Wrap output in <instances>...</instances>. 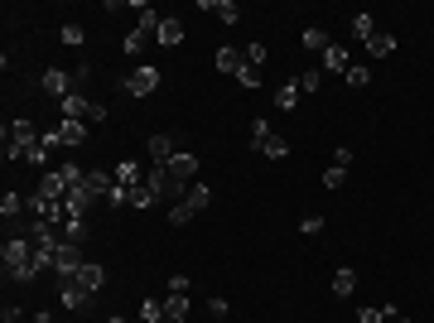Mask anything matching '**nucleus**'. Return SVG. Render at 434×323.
<instances>
[{
    "label": "nucleus",
    "instance_id": "1",
    "mask_svg": "<svg viewBox=\"0 0 434 323\" xmlns=\"http://www.w3.org/2000/svg\"><path fill=\"white\" fill-rule=\"evenodd\" d=\"M0 261H5V270L19 280V285H29L34 280V241L29 236H5V246H0Z\"/></svg>",
    "mask_w": 434,
    "mask_h": 323
},
{
    "label": "nucleus",
    "instance_id": "2",
    "mask_svg": "<svg viewBox=\"0 0 434 323\" xmlns=\"http://www.w3.org/2000/svg\"><path fill=\"white\" fill-rule=\"evenodd\" d=\"M39 135H44V130H34V121H24V116L10 121V125H5V159H10V164H15V159H29V150L39 145Z\"/></svg>",
    "mask_w": 434,
    "mask_h": 323
},
{
    "label": "nucleus",
    "instance_id": "3",
    "mask_svg": "<svg viewBox=\"0 0 434 323\" xmlns=\"http://www.w3.org/2000/svg\"><path fill=\"white\" fill-rule=\"evenodd\" d=\"M145 184H150V189H155V193H159L164 203H184V198H189V189H193V184H184V179H174V174H169L164 164H155V169L145 174Z\"/></svg>",
    "mask_w": 434,
    "mask_h": 323
},
{
    "label": "nucleus",
    "instance_id": "4",
    "mask_svg": "<svg viewBox=\"0 0 434 323\" xmlns=\"http://www.w3.org/2000/svg\"><path fill=\"white\" fill-rule=\"evenodd\" d=\"M155 87H159V68H155V63L130 68V73H125V82H121V92H125V97H150Z\"/></svg>",
    "mask_w": 434,
    "mask_h": 323
},
{
    "label": "nucleus",
    "instance_id": "5",
    "mask_svg": "<svg viewBox=\"0 0 434 323\" xmlns=\"http://www.w3.org/2000/svg\"><path fill=\"white\" fill-rule=\"evenodd\" d=\"M87 261H83V251H78V241H63L58 246V256H53V275L58 280H78V270H83Z\"/></svg>",
    "mask_w": 434,
    "mask_h": 323
},
{
    "label": "nucleus",
    "instance_id": "6",
    "mask_svg": "<svg viewBox=\"0 0 434 323\" xmlns=\"http://www.w3.org/2000/svg\"><path fill=\"white\" fill-rule=\"evenodd\" d=\"M73 87H78L73 73H63V68H49V73H44V92H49V97L63 102V97H73Z\"/></svg>",
    "mask_w": 434,
    "mask_h": 323
},
{
    "label": "nucleus",
    "instance_id": "7",
    "mask_svg": "<svg viewBox=\"0 0 434 323\" xmlns=\"http://www.w3.org/2000/svg\"><path fill=\"white\" fill-rule=\"evenodd\" d=\"M155 44H159V49H174V44H184V19H179V15H164V19H159V34H155Z\"/></svg>",
    "mask_w": 434,
    "mask_h": 323
},
{
    "label": "nucleus",
    "instance_id": "8",
    "mask_svg": "<svg viewBox=\"0 0 434 323\" xmlns=\"http://www.w3.org/2000/svg\"><path fill=\"white\" fill-rule=\"evenodd\" d=\"M145 150H150V159H155V164H169V159L179 155V150H174V135H169V130H155Z\"/></svg>",
    "mask_w": 434,
    "mask_h": 323
},
{
    "label": "nucleus",
    "instance_id": "9",
    "mask_svg": "<svg viewBox=\"0 0 434 323\" xmlns=\"http://www.w3.org/2000/svg\"><path fill=\"white\" fill-rule=\"evenodd\" d=\"M34 193H39V198H49V203H63V198H68V179L53 169V174H44V179H39V189H34Z\"/></svg>",
    "mask_w": 434,
    "mask_h": 323
},
{
    "label": "nucleus",
    "instance_id": "10",
    "mask_svg": "<svg viewBox=\"0 0 434 323\" xmlns=\"http://www.w3.org/2000/svg\"><path fill=\"white\" fill-rule=\"evenodd\" d=\"M53 135H58V145H83V140H87V121H68V116H63V121L53 125Z\"/></svg>",
    "mask_w": 434,
    "mask_h": 323
},
{
    "label": "nucleus",
    "instance_id": "11",
    "mask_svg": "<svg viewBox=\"0 0 434 323\" xmlns=\"http://www.w3.org/2000/svg\"><path fill=\"white\" fill-rule=\"evenodd\" d=\"M174 179H184V184H193V174H198V155H189V150H179L169 164H164Z\"/></svg>",
    "mask_w": 434,
    "mask_h": 323
},
{
    "label": "nucleus",
    "instance_id": "12",
    "mask_svg": "<svg viewBox=\"0 0 434 323\" xmlns=\"http://www.w3.org/2000/svg\"><path fill=\"white\" fill-rule=\"evenodd\" d=\"M78 285H83L87 295H97V290L107 285V265H97V261H87V265L78 270Z\"/></svg>",
    "mask_w": 434,
    "mask_h": 323
},
{
    "label": "nucleus",
    "instance_id": "13",
    "mask_svg": "<svg viewBox=\"0 0 434 323\" xmlns=\"http://www.w3.org/2000/svg\"><path fill=\"white\" fill-rule=\"evenodd\" d=\"M198 5H203V15H217L222 24H236V19H241L236 0H198Z\"/></svg>",
    "mask_w": 434,
    "mask_h": 323
},
{
    "label": "nucleus",
    "instance_id": "14",
    "mask_svg": "<svg viewBox=\"0 0 434 323\" xmlns=\"http://www.w3.org/2000/svg\"><path fill=\"white\" fill-rule=\"evenodd\" d=\"M241 68H246V53H241V49H232V44L217 49V73H232V78H236Z\"/></svg>",
    "mask_w": 434,
    "mask_h": 323
},
{
    "label": "nucleus",
    "instance_id": "15",
    "mask_svg": "<svg viewBox=\"0 0 434 323\" xmlns=\"http://www.w3.org/2000/svg\"><path fill=\"white\" fill-rule=\"evenodd\" d=\"M324 68L328 73H347V68H352V53H347L342 44H328L324 49Z\"/></svg>",
    "mask_w": 434,
    "mask_h": 323
},
{
    "label": "nucleus",
    "instance_id": "16",
    "mask_svg": "<svg viewBox=\"0 0 434 323\" xmlns=\"http://www.w3.org/2000/svg\"><path fill=\"white\" fill-rule=\"evenodd\" d=\"M111 174H116V184H121V189H140V184H145V179H140V164H135V159H121V164H116Z\"/></svg>",
    "mask_w": 434,
    "mask_h": 323
},
{
    "label": "nucleus",
    "instance_id": "17",
    "mask_svg": "<svg viewBox=\"0 0 434 323\" xmlns=\"http://www.w3.org/2000/svg\"><path fill=\"white\" fill-rule=\"evenodd\" d=\"M87 304H92V295L78 280H63V309H87Z\"/></svg>",
    "mask_w": 434,
    "mask_h": 323
},
{
    "label": "nucleus",
    "instance_id": "18",
    "mask_svg": "<svg viewBox=\"0 0 434 323\" xmlns=\"http://www.w3.org/2000/svg\"><path fill=\"white\" fill-rule=\"evenodd\" d=\"M87 189H92L97 198H107L111 189H116V174H111V169H87Z\"/></svg>",
    "mask_w": 434,
    "mask_h": 323
},
{
    "label": "nucleus",
    "instance_id": "19",
    "mask_svg": "<svg viewBox=\"0 0 434 323\" xmlns=\"http://www.w3.org/2000/svg\"><path fill=\"white\" fill-rule=\"evenodd\" d=\"M58 107H63V116H68V121H87V107H92V102H87L83 92H73V97H63Z\"/></svg>",
    "mask_w": 434,
    "mask_h": 323
},
{
    "label": "nucleus",
    "instance_id": "20",
    "mask_svg": "<svg viewBox=\"0 0 434 323\" xmlns=\"http://www.w3.org/2000/svg\"><path fill=\"white\" fill-rule=\"evenodd\" d=\"M367 53H372V58H391V53H396V34H372V39H367Z\"/></svg>",
    "mask_w": 434,
    "mask_h": 323
},
{
    "label": "nucleus",
    "instance_id": "21",
    "mask_svg": "<svg viewBox=\"0 0 434 323\" xmlns=\"http://www.w3.org/2000/svg\"><path fill=\"white\" fill-rule=\"evenodd\" d=\"M246 140H251V150H261V145L270 140V121H266V116H256V121L246 125Z\"/></svg>",
    "mask_w": 434,
    "mask_h": 323
},
{
    "label": "nucleus",
    "instance_id": "22",
    "mask_svg": "<svg viewBox=\"0 0 434 323\" xmlns=\"http://www.w3.org/2000/svg\"><path fill=\"white\" fill-rule=\"evenodd\" d=\"M352 290H357V275H352L347 265H342V270H333V295H338V299H347Z\"/></svg>",
    "mask_w": 434,
    "mask_h": 323
},
{
    "label": "nucleus",
    "instance_id": "23",
    "mask_svg": "<svg viewBox=\"0 0 434 323\" xmlns=\"http://www.w3.org/2000/svg\"><path fill=\"white\" fill-rule=\"evenodd\" d=\"M261 155H266V159H290V140H285V135H270V140L261 145Z\"/></svg>",
    "mask_w": 434,
    "mask_h": 323
},
{
    "label": "nucleus",
    "instance_id": "24",
    "mask_svg": "<svg viewBox=\"0 0 434 323\" xmlns=\"http://www.w3.org/2000/svg\"><path fill=\"white\" fill-rule=\"evenodd\" d=\"M184 203H189V208H193V213H203V208H208V203H213V189H208V184H193V189H189V198H184Z\"/></svg>",
    "mask_w": 434,
    "mask_h": 323
},
{
    "label": "nucleus",
    "instance_id": "25",
    "mask_svg": "<svg viewBox=\"0 0 434 323\" xmlns=\"http://www.w3.org/2000/svg\"><path fill=\"white\" fill-rule=\"evenodd\" d=\"M275 107H280V111H295V107H300V82H285V87L275 92Z\"/></svg>",
    "mask_w": 434,
    "mask_h": 323
},
{
    "label": "nucleus",
    "instance_id": "26",
    "mask_svg": "<svg viewBox=\"0 0 434 323\" xmlns=\"http://www.w3.org/2000/svg\"><path fill=\"white\" fill-rule=\"evenodd\" d=\"M0 213H5V222H10V217H19V213H29V198H19V193H5V198H0Z\"/></svg>",
    "mask_w": 434,
    "mask_h": 323
},
{
    "label": "nucleus",
    "instance_id": "27",
    "mask_svg": "<svg viewBox=\"0 0 434 323\" xmlns=\"http://www.w3.org/2000/svg\"><path fill=\"white\" fill-rule=\"evenodd\" d=\"M159 203V193L150 189V184H140V189H130V208H155Z\"/></svg>",
    "mask_w": 434,
    "mask_h": 323
},
{
    "label": "nucleus",
    "instance_id": "28",
    "mask_svg": "<svg viewBox=\"0 0 434 323\" xmlns=\"http://www.w3.org/2000/svg\"><path fill=\"white\" fill-rule=\"evenodd\" d=\"M58 39H63V44H68V49H78V44H83V39H87V34H83V24H78V19H68V24H63V29H58Z\"/></svg>",
    "mask_w": 434,
    "mask_h": 323
},
{
    "label": "nucleus",
    "instance_id": "29",
    "mask_svg": "<svg viewBox=\"0 0 434 323\" xmlns=\"http://www.w3.org/2000/svg\"><path fill=\"white\" fill-rule=\"evenodd\" d=\"M342 78H347V87H367V82H372V68H367V63H352Z\"/></svg>",
    "mask_w": 434,
    "mask_h": 323
},
{
    "label": "nucleus",
    "instance_id": "30",
    "mask_svg": "<svg viewBox=\"0 0 434 323\" xmlns=\"http://www.w3.org/2000/svg\"><path fill=\"white\" fill-rule=\"evenodd\" d=\"M352 34H357V39L367 44V39L376 34V24H372V15H352Z\"/></svg>",
    "mask_w": 434,
    "mask_h": 323
},
{
    "label": "nucleus",
    "instance_id": "31",
    "mask_svg": "<svg viewBox=\"0 0 434 323\" xmlns=\"http://www.w3.org/2000/svg\"><path fill=\"white\" fill-rule=\"evenodd\" d=\"M266 58H270V49H266L261 39H256V44H246V63H251V68H266Z\"/></svg>",
    "mask_w": 434,
    "mask_h": 323
},
{
    "label": "nucleus",
    "instance_id": "32",
    "mask_svg": "<svg viewBox=\"0 0 434 323\" xmlns=\"http://www.w3.org/2000/svg\"><path fill=\"white\" fill-rule=\"evenodd\" d=\"M295 82H300V92H319V87H324V78H319V68H304V73H300Z\"/></svg>",
    "mask_w": 434,
    "mask_h": 323
},
{
    "label": "nucleus",
    "instance_id": "33",
    "mask_svg": "<svg viewBox=\"0 0 434 323\" xmlns=\"http://www.w3.org/2000/svg\"><path fill=\"white\" fill-rule=\"evenodd\" d=\"M328 44H333V39H328V29H304V49H319V53H324Z\"/></svg>",
    "mask_w": 434,
    "mask_h": 323
},
{
    "label": "nucleus",
    "instance_id": "34",
    "mask_svg": "<svg viewBox=\"0 0 434 323\" xmlns=\"http://www.w3.org/2000/svg\"><path fill=\"white\" fill-rule=\"evenodd\" d=\"M140 319L145 323H164V304H159V299H145V304H140Z\"/></svg>",
    "mask_w": 434,
    "mask_h": 323
},
{
    "label": "nucleus",
    "instance_id": "35",
    "mask_svg": "<svg viewBox=\"0 0 434 323\" xmlns=\"http://www.w3.org/2000/svg\"><path fill=\"white\" fill-rule=\"evenodd\" d=\"M193 208H189V203H174V208H169V227H184V222H193Z\"/></svg>",
    "mask_w": 434,
    "mask_h": 323
},
{
    "label": "nucleus",
    "instance_id": "36",
    "mask_svg": "<svg viewBox=\"0 0 434 323\" xmlns=\"http://www.w3.org/2000/svg\"><path fill=\"white\" fill-rule=\"evenodd\" d=\"M236 82H241L246 92H256V87H261V68H251V63H246V68L236 73Z\"/></svg>",
    "mask_w": 434,
    "mask_h": 323
},
{
    "label": "nucleus",
    "instance_id": "37",
    "mask_svg": "<svg viewBox=\"0 0 434 323\" xmlns=\"http://www.w3.org/2000/svg\"><path fill=\"white\" fill-rule=\"evenodd\" d=\"M342 179H347V169H342V164L324 169V189H342Z\"/></svg>",
    "mask_w": 434,
    "mask_h": 323
},
{
    "label": "nucleus",
    "instance_id": "38",
    "mask_svg": "<svg viewBox=\"0 0 434 323\" xmlns=\"http://www.w3.org/2000/svg\"><path fill=\"white\" fill-rule=\"evenodd\" d=\"M107 203H111V208H130V189H121V184H116V189L107 193Z\"/></svg>",
    "mask_w": 434,
    "mask_h": 323
},
{
    "label": "nucleus",
    "instance_id": "39",
    "mask_svg": "<svg viewBox=\"0 0 434 323\" xmlns=\"http://www.w3.org/2000/svg\"><path fill=\"white\" fill-rule=\"evenodd\" d=\"M107 116H111V107H107V102H92V107H87V121H92V125H102Z\"/></svg>",
    "mask_w": 434,
    "mask_h": 323
},
{
    "label": "nucleus",
    "instance_id": "40",
    "mask_svg": "<svg viewBox=\"0 0 434 323\" xmlns=\"http://www.w3.org/2000/svg\"><path fill=\"white\" fill-rule=\"evenodd\" d=\"M58 174H63V179H68V189H78V184H83V179H87V174H83V169H78V164H63V169H58Z\"/></svg>",
    "mask_w": 434,
    "mask_h": 323
},
{
    "label": "nucleus",
    "instance_id": "41",
    "mask_svg": "<svg viewBox=\"0 0 434 323\" xmlns=\"http://www.w3.org/2000/svg\"><path fill=\"white\" fill-rule=\"evenodd\" d=\"M189 290H193L189 275H169V295H189Z\"/></svg>",
    "mask_w": 434,
    "mask_h": 323
},
{
    "label": "nucleus",
    "instance_id": "42",
    "mask_svg": "<svg viewBox=\"0 0 434 323\" xmlns=\"http://www.w3.org/2000/svg\"><path fill=\"white\" fill-rule=\"evenodd\" d=\"M300 232H304V236H314V232H324V217H319V213H309L304 222H300Z\"/></svg>",
    "mask_w": 434,
    "mask_h": 323
},
{
    "label": "nucleus",
    "instance_id": "43",
    "mask_svg": "<svg viewBox=\"0 0 434 323\" xmlns=\"http://www.w3.org/2000/svg\"><path fill=\"white\" fill-rule=\"evenodd\" d=\"M357 323H386V314H381V304H376V309H362V314H357Z\"/></svg>",
    "mask_w": 434,
    "mask_h": 323
},
{
    "label": "nucleus",
    "instance_id": "44",
    "mask_svg": "<svg viewBox=\"0 0 434 323\" xmlns=\"http://www.w3.org/2000/svg\"><path fill=\"white\" fill-rule=\"evenodd\" d=\"M87 78H92V63H78V68H73V82H78V87H83V82H87Z\"/></svg>",
    "mask_w": 434,
    "mask_h": 323
},
{
    "label": "nucleus",
    "instance_id": "45",
    "mask_svg": "<svg viewBox=\"0 0 434 323\" xmlns=\"http://www.w3.org/2000/svg\"><path fill=\"white\" fill-rule=\"evenodd\" d=\"M333 164H342V169H347V164H352V150H347V145H338V150H333Z\"/></svg>",
    "mask_w": 434,
    "mask_h": 323
},
{
    "label": "nucleus",
    "instance_id": "46",
    "mask_svg": "<svg viewBox=\"0 0 434 323\" xmlns=\"http://www.w3.org/2000/svg\"><path fill=\"white\" fill-rule=\"evenodd\" d=\"M208 314H213V319L222 323V319H227V299H213V304H208Z\"/></svg>",
    "mask_w": 434,
    "mask_h": 323
},
{
    "label": "nucleus",
    "instance_id": "47",
    "mask_svg": "<svg viewBox=\"0 0 434 323\" xmlns=\"http://www.w3.org/2000/svg\"><path fill=\"white\" fill-rule=\"evenodd\" d=\"M34 323H53V319H49V314H34Z\"/></svg>",
    "mask_w": 434,
    "mask_h": 323
},
{
    "label": "nucleus",
    "instance_id": "48",
    "mask_svg": "<svg viewBox=\"0 0 434 323\" xmlns=\"http://www.w3.org/2000/svg\"><path fill=\"white\" fill-rule=\"evenodd\" d=\"M391 323H410V319H401V314H396V319H391Z\"/></svg>",
    "mask_w": 434,
    "mask_h": 323
},
{
    "label": "nucleus",
    "instance_id": "49",
    "mask_svg": "<svg viewBox=\"0 0 434 323\" xmlns=\"http://www.w3.org/2000/svg\"><path fill=\"white\" fill-rule=\"evenodd\" d=\"M107 323H125V319H107Z\"/></svg>",
    "mask_w": 434,
    "mask_h": 323
}]
</instances>
